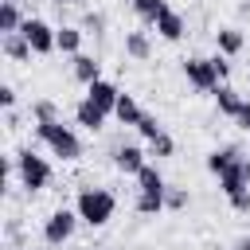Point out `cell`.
Instances as JSON below:
<instances>
[{
  "mask_svg": "<svg viewBox=\"0 0 250 250\" xmlns=\"http://www.w3.org/2000/svg\"><path fill=\"white\" fill-rule=\"evenodd\" d=\"M59 4H66V0H59Z\"/></svg>",
  "mask_w": 250,
  "mask_h": 250,
  "instance_id": "34",
  "label": "cell"
},
{
  "mask_svg": "<svg viewBox=\"0 0 250 250\" xmlns=\"http://www.w3.org/2000/svg\"><path fill=\"white\" fill-rule=\"evenodd\" d=\"M219 188H223V195L230 199V195H238V191H246L250 188V160L246 156H238L223 176H219Z\"/></svg>",
  "mask_w": 250,
  "mask_h": 250,
  "instance_id": "7",
  "label": "cell"
},
{
  "mask_svg": "<svg viewBox=\"0 0 250 250\" xmlns=\"http://www.w3.org/2000/svg\"><path fill=\"white\" fill-rule=\"evenodd\" d=\"M211 66H215V74H219V82L230 74V62H227V55H211Z\"/></svg>",
  "mask_w": 250,
  "mask_h": 250,
  "instance_id": "29",
  "label": "cell"
},
{
  "mask_svg": "<svg viewBox=\"0 0 250 250\" xmlns=\"http://www.w3.org/2000/svg\"><path fill=\"white\" fill-rule=\"evenodd\" d=\"M156 35H160V39H168V43H176V39H184V16L168 8V12H164V16L156 20Z\"/></svg>",
  "mask_w": 250,
  "mask_h": 250,
  "instance_id": "13",
  "label": "cell"
},
{
  "mask_svg": "<svg viewBox=\"0 0 250 250\" xmlns=\"http://www.w3.org/2000/svg\"><path fill=\"white\" fill-rule=\"evenodd\" d=\"M137 184H141V188H137L141 195H160V199L168 195V184H164L160 168H152V164H145V168L137 172Z\"/></svg>",
  "mask_w": 250,
  "mask_h": 250,
  "instance_id": "11",
  "label": "cell"
},
{
  "mask_svg": "<svg viewBox=\"0 0 250 250\" xmlns=\"http://www.w3.org/2000/svg\"><path fill=\"white\" fill-rule=\"evenodd\" d=\"M105 117H109V113H102V109H98L90 98H82V102L74 105V121H78L82 129H90V133H98V129L105 125Z\"/></svg>",
  "mask_w": 250,
  "mask_h": 250,
  "instance_id": "10",
  "label": "cell"
},
{
  "mask_svg": "<svg viewBox=\"0 0 250 250\" xmlns=\"http://www.w3.org/2000/svg\"><path fill=\"white\" fill-rule=\"evenodd\" d=\"M113 168L137 176V172L145 168V148H137V145H121V148H113Z\"/></svg>",
  "mask_w": 250,
  "mask_h": 250,
  "instance_id": "9",
  "label": "cell"
},
{
  "mask_svg": "<svg viewBox=\"0 0 250 250\" xmlns=\"http://www.w3.org/2000/svg\"><path fill=\"white\" fill-rule=\"evenodd\" d=\"M74 78L86 82V86L98 82V78H102V62H98L94 55H74Z\"/></svg>",
  "mask_w": 250,
  "mask_h": 250,
  "instance_id": "15",
  "label": "cell"
},
{
  "mask_svg": "<svg viewBox=\"0 0 250 250\" xmlns=\"http://www.w3.org/2000/svg\"><path fill=\"white\" fill-rule=\"evenodd\" d=\"M74 223H78V211H70V207L51 211L47 223H43V242H47V246H62V242L74 234Z\"/></svg>",
  "mask_w": 250,
  "mask_h": 250,
  "instance_id": "5",
  "label": "cell"
},
{
  "mask_svg": "<svg viewBox=\"0 0 250 250\" xmlns=\"http://www.w3.org/2000/svg\"><path fill=\"white\" fill-rule=\"evenodd\" d=\"M188 199H191V195H188L184 188H168V195H164V203H168L172 211H184V207H188Z\"/></svg>",
  "mask_w": 250,
  "mask_h": 250,
  "instance_id": "28",
  "label": "cell"
},
{
  "mask_svg": "<svg viewBox=\"0 0 250 250\" xmlns=\"http://www.w3.org/2000/svg\"><path fill=\"white\" fill-rule=\"evenodd\" d=\"M133 12H137L145 23H152V27H156V20L168 12V4H164V0H133Z\"/></svg>",
  "mask_w": 250,
  "mask_h": 250,
  "instance_id": "22",
  "label": "cell"
},
{
  "mask_svg": "<svg viewBox=\"0 0 250 250\" xmlns=\"http://www.w3.org/2000/svg\"><path fill=\"white\" fill-rule=\"evenodd\" d=\"M137 133H141V137H145V141H156V137H160V133H164V125H160V121H156V113H145V117H141V121H137Z\"/></svg>",
  "mask_w": 250,
  "mask_h": 250,
  "instance_id": "24",
  "label": "cell"
},
{
  "mask_svg": "<svg viewBox=\"0 0 250 250\" xmlns=\"http://www.w3.org/2000/svg\"><path fill=\"white\" fill-rule=\"evenodd\" d=\"M125 55L145 62V59L152 55V43H148V35H145V31H125Z\"/></svg>",
  "mask_w": 250,
  "mask_h": 250,
  "instance_id": "19",
  "label": "cell"
},
{
  "mask_svg": "<svg viewBox=\"0 0 250 250\" xmlns=\"http://www.w3.org/2000/svg\"><path fill=\"white\" fill-rule=\"evenodd\" d=\"M0 105L12 113V105H16V90H12V86H0Z\"/></svg>",
  "mask_w": 250,
  "mask_h": 250,
  "instance_id": "32",
  "label": "cell"
},
{
  "mask_svg": "<svg viewBox=\"0 0 250 250\" xmlns=\"http://www.w3.org/2000/svg\"><path fill=\"white\" fill-rule=\"evenodd\" d=\"M184 78H188L195 90H203V94H215V90H219V74H215L211 59H199V55L184 59Z\"/></svg>",
  "mask_w": 250,
  "mask_h": 250,
  "instance_id": "6",
  "label": "cell"
},
{
  "mask_svg": "<svg viewBox=\"0 0 250 250\" xmlns=\"http://www.w3.org/2000/svg\"><path fill=\"white\" fill-rule=\"evenodd\" d=\"M31 117H35V121H59V105H55L51 98H39V102L31 105Z\"/></svg>",
  "mask_w": 250,
  "mask_h": 250,
  "instance_id": "23",
  "label": "cell"
},
{
  "mask_svg": "<svg viewBox=\"0 0 250 250\" xmlns=\"http://www.w3.org/2000/svg\"><path fill=\"white\" fill-rule=\"evenodd\" d=\"M113 207H117V199H113V191H105V188H82V191H78V203H74L78 219L90 223V227H105V223L113 219Z\"/></svg>",
  "mask_w": 250,
  "mask_h": 250,
  "instance_id": "2",
  "label": "cell"
},
{
  "mask_svg": "<svg viewBox=\"0 0 250 250\" xmlns=\"http://www.w3.org/2000/svg\"><path fill=\"white\" fill-rule=\"evenodd\" d=\"M86 98H90L102 113H113V109H117V102H121V90H117L113 82L98 78V82H90V86H86Z\"/></svg>",
  "mask_w": 250,
  "mask_h": 250,
  "instance_id": "8",
  "label": "cell"
},
{
  "mask_svg": "<svg viewBox=\"0 0 250 250\" xmlns=\"http://www.w3.org/2000/svg\"><path fill=\"white\" fill-rule=\"evenodd\" d=\"M215 47H219V55L230 59V55H238V51L246 47V35H242L238 27H219V31H215Z\"/></svg>",
  "mask_w": 250,
  "mask_h": 250,
  "instance_id": "12",
  "label": "cell"
},
{
  "mask_svg": "<svg viewBox=\"0 0 250 250\" xmlns=\"http://www.w3.org/2000/svg\"><path fill=\"white\" fill-rule=\"evenodd\" d=\"M148 152H152V156H172V152H176V141H172L168 133H160L156 141H148Z\"/></svg>",
  "mask_w": 250,
  "mask_h": 250,
  "instance_id": "27",
  "label": "cell"
},
{
  "mask_svg": "<svg viewBox=\"0 0 250 250\" xmlns=\"http://www.w3.org/2000/svg\"><path fill=\"white\" fill-rule=\"evenodd\" d=\"M234 125L238 129H250V102L242 98V105H238V113H234Z\"/></svg>",
  "mask_w": 250,
  "mask_h": 250,
  "instance_id": "31",
  "label": "cell"
},
{
  "mask_svg": "<svg viewBox=\"0 0 250 250\" xmlns=\"http://www.w3.org/2000/svg\"><path fill=\"white\" fill-rule=\"evenodd\" d=\"M82 27H70V23H62V27H55V43H59V51L62 55H82L78 47H82Z\"/></svg>",
  "mask_w": 250,
  "mask_h": 250,
  "instance_id": "14",
  "label": "cell"
},
{
  "mask_svg": "<svg viewBox=\"0 0 250 250\" xmlns=\"http://www.w3.org/2000/svg\"><path fill=\"white\" fill-rule=\"evenodd\" d=\"M215 105H219V113L234 117V113H238V105H242V98H238V90H234V86L219 82V90H215Z\"/></svg>",
  "mask_w": 250,
  "mask_h": 250,
  "instance_id": "21",
  "label": "cell"
},
{
  "mask_svg": "<svg viewBox=\"0 0 250 250\" xmlns=\"http://www.w3.org/2000/svg\"><path fill=\"white\" fill-rule=\"evenodd\" d=\"M20 27H23L20 0H4V4H0V31H4V35H16Z\"/></svg>",
  "mask_w": 250,
  "mask_h": 250,
  "instance_id": "18",
  "label": "cell"
},
{
  "mask_svg": "<svg viewBox=\"0 0 250 250\" xmlns=\"http://www.w3.org/2000/svg\"><path fill=\"white\" fill-rule=\"evenodd\" d=\"M35 137H39L59 160H78V156H82L78 133H74L70 125H62V121H35Z\"/></svg>",
  "mask_w": 250,
  "mask_h": 250,
  "instance_id": "1",
  "label": "cell"
},
{
  "mask_svg": "<svg viewBox=\"0 0 250 250\" xmlns=\"http://www.w3.org/2000/svg\"><path fill=\"white\" fill-rule=\"evenodd\" d=\"M164 207H168V203H164L160 195H141V191H137V211H141V215H160Z\"/></svg>",
  "mask_w": 250,
  "mask_h": 250,
  "instance_id": "25",
  "label": "cell"
},
{
  "mask_svg": "<svg viewBox=\"0 0 250 250\" xmlns=\"http://www.w3.org/2000/svg\"><path fill=\"white\" fill-rule=\"evenodd\" d=\"M238 156H242V148H234V145H223V148H215V152L207 156V168H211L215 176H223V172H227V168H230Z\"/></svg>",
  "mask_w": 250,
  "mask_h": 250,
  "instance_id": "17",
  "label": "cell"
},
{
  "mask_svg": "<svg viewBox=\"0 0 250 250\" xmlns=\"http://www.w3.org/2000/svg\"><path fill=\"white\" fill-rule=\"evenodd\" d=\"M234 250H250V234H246V238H238V246H234Z\"/></svg>",
  "mask_w": 250,
  "mask_h": 250,
  "instance_id": "33",
  "label": "cell"
},
{
  "mask_svg": "<svg viewBox=\"0 0 250 250\" xmlns=\"http://www.w3.org/2000/svg\"><path fill=\"white\" fill-rule=\"evenodd\" d=\"M20 35L31 43L35 55H51V51H59V43H55V27H51L47 20H39V16H27L23 27H20Z\"/></svg>",
  "mask_w": 250,
  "mask_h": 250,
  "instance_id": "4",
  "label": "cell"
},
{
  "mask_svg": "<svg viewBox=\"0 0 250 250\" xmlns=\"http://www.w3.org/2000/svg\"><path fill=\"white\" fill-rule=\"evenodd\" d=\"M82 31H86V35H102V31H105V16H102V12H86V16H82Z\"/></svg>",
  "mask_w": 250,
  "mask_h": 250,
  "instance_id": "26",
  "label": "cell"
},
{
  "mask_svg": "<svg viewBox=\"0 0 250 250\" xmlns=\"http://www.w3.org/2000/svg\"><path fill=\"white\" fill-rule=\"evenodd\" d=\"M16 176H20V184H23L27 191H39V188L51 184V164H47L43 156H35L31 148H20V152H16Z\"/></svg>",
  "mask_w": 250,
  "mask_h": 250,
  "instance_id": "3",
  "label": "cell"
},
{
  "mask_svg": "<svg viewBox=\"0 0 250 250\" xmlns=\"http://www.w3.org/2000/svg\"><path fill=\"white\" fill-rule=\"evenodd\" d=\"M113 117H117L121 125H133V129H137V121L145 117V109L137 105V98H133V94H121V102H117V109H113Z\"/></svg>",
  "mask_w": 250,
  "mask_h": 250,
  "instance_id": "16",
  "label": "cell"
},
{
  "mask_svg": "<svg viewBox=\"0 0 250 250\" xmlns=\"http://www.w3.org/2000/svg\"><path fill=\"white\" fill-rule=\"evenodd\" d=\"M230 207L246 215V211H250V188H246V191H238V195H230Z\"/></svg>",
  "mask_w": 250,
  "mask_h": 250,
  "instance_id": "30",
  "label": "cell"
},
{
  "mask_svg": "<svg viewBox=\"0 0 250 250\" xmlns=\"http://www.w3.org/2000/svg\"><path fill=\"white\" fill-rule=\"evenodd\" d=\"M4 55H8L12 62H27L35 51H31V43H27V39L16 31V35H4Z\"/></svg>",
  "mask_w": 250,
  "mask_h": 250,
  "instance_id": "20",
  "label": "cell"
}]
</instances>
